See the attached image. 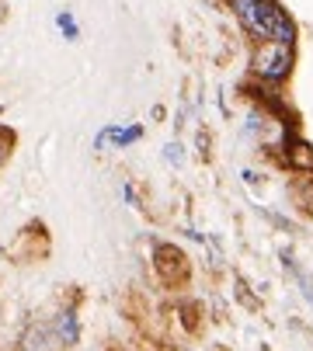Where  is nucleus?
<instances>
[{"mask_svg": "<svg viewBox=\"0 0 313 351\" xmlns=\"http://www.w3.org/2000/svg\"><path fill=\"white\" fill-rule=\"evenodd\" d=\"M18 351H52L49 330H45V327H28V334L21 337V348H18Z\"/></svg>", "mask_w": 313, "mask_h": 351, "instance_id": "obj_2", "label": "nucleus"}, {"mask_svg": "<svg viewBox=\"0 0 313 351\" xmlns=\"http://www.w3.org/2000/svg\"><path fill=\"white\" fill-rule=\"evenodd\" d=\"M156 268H161V275L167 282H174V275L185 278V258L178 254L174 247H161V250H156Z\"/></svg>", "mask_w": 313, "mask_h": 351, "instance_id": "obj_1", "label": "nucleus"}, {"mask_svg": "<svg viewBox=\"0 0 313 351\" xmlns=\"http://www.w3.org/2000/svg\"><path fill=\"white\" fill-rule=\"evenodd\" d=\"M108 351H115V348H108Z\"/></svg>", "mask_w": 313, "mask_h": 351, "instance_id": "obj_3", "label": "nucleus"}]
</instances>
